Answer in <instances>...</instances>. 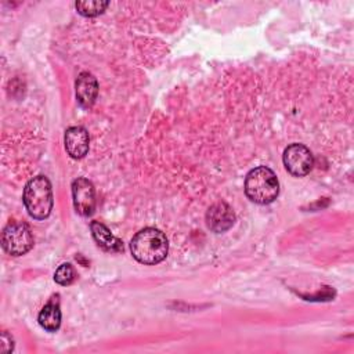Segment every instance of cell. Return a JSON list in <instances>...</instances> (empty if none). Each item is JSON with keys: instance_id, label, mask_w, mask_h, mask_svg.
<instances>
[{"instance_id": "obj_1", "label": "cell", "mask_w": 354, "mask_h": 354, "mask_svg": "<svg viewBox=\"0 0 354 354\" xmlns=\"http://www.w3.org/2000/svg\"><path fill=\"white\" fill-rule=\"evenodd\" d=\"M130 250L138 263L152 266L160 263L167 256L169 242L160 230L147 227L133 236Z\"/></svg>"}, {"instance_id": "obj_9", "label": "cell", "mask_w": 354, "mask_h": 354, "mask_svg": "<svg viewBox=\"0 0 354 354\" xmlns=\"http://www.w3.org/2000/svg\"><path fill=\"white\" fill-rule=\"evenodd\" d=\"M75 87H76L77 102L84 108L91 106L98 94V83L94 75L90 72L79 73Z\"/></svg>"}, {"instance_id": "obj_8", "label": "cell", "mask_w": 354, "mask_h": 354, "mask_svg": "<svg viewBox=\"0 0 354 354\" xmlns=\"http://www.w3.org/2000/svg\"><path fill=\"white\" fill-rule=\"evenodd\" d=\"M65 149L73 159H80L88 152L90 137L84 127L72 126L65 131Z\"/></svg>"}, {"instance_id": "obj_13", "label": "cell", "mask_w": 354, "mask_h": 354, "mask_svg": "<svg viewBox=\"0 0 354 354\" xmlns=\"http://www.w3.org/2000/svg\"><path fill=\"white\" fill-rule=\"evenodd\" d=\"M54 281L58 285L68 286L75 281V270L71 263H62L54 272Z\"/></svg>"}, {"instance_id": "obj_3", "label": "cell", "mask_w": 354, "mask_h": 354, "mask_svg": "<svg viewBox=\"0 0 354 354\" xmlns=\"http://www.w3.org/2000/svg\"><path fill=\"white\" fill-rule=\"evenodd\" d=\"M22 199L30 217L35 220L48 217L53 209V189L48 178L46 176L30 178L24 188Z\"/></svg>"}, {"instance_id": "obj_14", "label": "cell", "mask_w": 354, "mask_h": 354, "mask_svg": "<svg viewBox=\"0 0 354 354\" xmlns=\"http://www.w3.org/2000/svg\"><path fill=\"white\" fill-rule=\"evenodd\" d=\"M0 353H10V351H12V348H14V343H12V339H11V336H8L6 332H3L1 333V339H0Z\"/></svg>"}, {"instance_id": "obj_2", "label": "cell", "mask_w": 354, "mask_h": 354, "mask_svg": "<svg viewBox=\"0 0 354 354\" xmlns=\"http://www.w3.org/2000/svg\"><path fill=\"white\" fill-rule=\"evenodd\" d=\"M246 196L259 205L274 202L279 194V184L275 173L267 166L252 169L245 178Z\"/></svg>"}, {"instance_id": "obj_10", "label": "cell", "mask_w": 354, "mask_h": 354, "mask_svg": "<svg viewBox=\"0 0 354 354\" xmlns=\"http://www.w3.org/2000/svg\"><path fill=\"white\" fill-rule=\"evenodd\" d=\"M39 325L47 332H55L61 325V310L58 295L53 296L41 308L37 317Z\"/></svg>"}, {"instance_id": "obj_11", "label": "cell", "mask_w": 354, "mask_h": 354, "mask_svg": "<svg viewBox=\"0 0 354 354\" xmlns=\"http://www.w3.org/2000/svg\"><path fill=\"white\" fill-rule=\"evenodd\" d=\"M90 230L94 241L100 248L106 252H120L123 250V243L119 238H116L104 224L98 221H91Z\"/></svg>"}, {"instance_id": "obj_7", "label": "cell", "mask_w": 354, "mask_h": 354, "mask_svg": "<svg viewBox=\"0 0 354 354\" xmlns=\"http://www.w3.org/2000/svg\"><path fill=\"white\" fill-rule=\"evenodd\" d=\"M235 223V214L230 205L225 202H217L207 209L206 224L213 232H224L230 230Z\"/></svg>"}, {"instance_id": "obj_6", "label": "cell", "mask_w": 354, "mask_h": 354, "mask_svg": "<svg viewBox=\"0 0 354 354\" xmlns=\"http://www.w3.org/2000/svg\"><path fill=\"white\" fill-rule=\"evenodd\" d=\"M73 207L80 216H90L95 209V189L90 180L77 177L72 181Z\"/></svg>"}, {"instance_id": "obj_12", "label": "cell", "mask_w": 354, "mask_h": 354, "mask_svg": "<svg viewBox=\"0 0 354 354\" xmlns=\"http://www.w3.org/2000/svg\"><path fill=\"white\" fill-rule=\"evenodd\" d=\"M108 1H100V0H88V1H76L75 7L77 12L83 17H95L108 7Z\"/></svg>"}, {"instance_id": "obj_4", "label": "cell", "mask_w": 354, "mask_h": 354, "mask_svg": "<svg viewBox=\"0 0 354 354\" xmlns=\"http://www.w3.org/2000/svg\"><path fill=\"white\" fill-rule=\"evenodd\" d=\"M1 246L11 256H22L33 246L30 228L21 221L8 223L1 234Z\"/></svg>"}, {"instance_id": "obj_5", "label": "cell", "mask_w": 354, "mask_h": 354, "mask_svg": "<svg viewBox=\"0 0 354 354\" xmlns=\"http://www.w3.org/2000/svg\"><path fill=\"white\" fill-rule=\"evenodd\" d=\"M283 165L286 170L295 177H303L310 173L314 166V156L311 151L299 142L290 144L283 151Z\"/></svg>"}]
</instances>
